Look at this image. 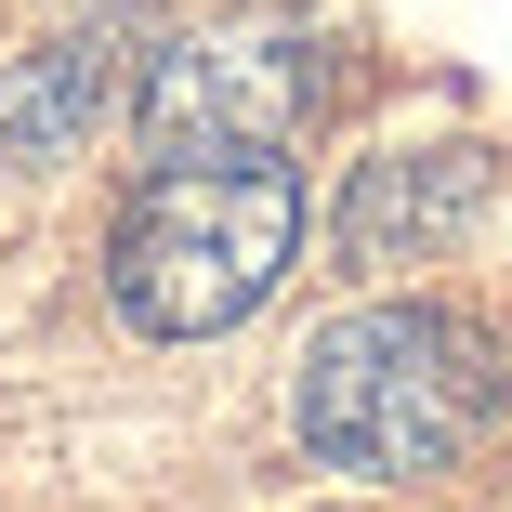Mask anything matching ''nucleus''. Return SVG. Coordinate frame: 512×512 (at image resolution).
I'll use <instances>...</instances> for the list:
<instances>
[{"label": "nucleus", "mask_w": 512, "mask_h": 512, "mask_svg": "<svg viewBox=\"0 0 512 512\" xmlns=\"http://www.w3.org/2000/svg\"><path fill=\"white\" fill-rule=\"evenodd\" d=\"M499 342L473 316H447V302H342V316L302 342V447H316L329 473H368V486H421L447 473L486 421H499Z\"/></svg>", "instance_id": "obj_1"}, {"label": "nucleus", "mask_w": 512, "mask_h": 512, "mask_svg": "<svg viewBox=\"0 0 512 512\" xmlns=\"http://www.w3.org/2000/svg\"><path fill=\"white\" fill-rule=\"evenodd\" d=\"M92 92H106V40H40L14 53V79H0V158L40 171L92 132Z\"/></svg>", "instance_id": "obj_5"}, {"label": "nucleus", "mask_w": 512, "mask_h": 512, "mask_svg": "<svg viewBox=\"0 0 512 512\" xmlns=\"http://www.w3.org/2000/svg\"><path fill=\"white\" fill-rule=\"evenodd\" d=\"M302 263V184L289 158H224V171H145L106 224V302L145 342H224Z\"/></svg>", "instance_id": "obj_2"}, {"label": "nucleus", "mask_w": 512, "mask_h": 512, "mask_svg": "<svg viewBox=\"0 0 512 512\" xmlns=\"http://www.w3.org/2000/svg\"><path fill=\"white\" fill-rule=\"evenodd\" d=\"M316 119V53L289 27H197L171 53H145L132 132L158 171H224V158H276Z\"/></svg>", "instance_id": "obj_3"}, {"label": "nucleus", "mask_w": 512, "mask_h": 512, "mask_svg": "<svg viewBox=\"0 0 512 512\" xmlns=\"http://www.w3.org/2000/svg\"><path fill=\"white\" fill-rule=\"evenodd\" d=\"M486 145H407V158H368L342 184V211H329V250L355 276H407V263H434L473 211H486Z\"/></svg>", "instance_id": "obj_4"}]
</instances>
